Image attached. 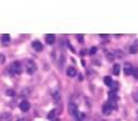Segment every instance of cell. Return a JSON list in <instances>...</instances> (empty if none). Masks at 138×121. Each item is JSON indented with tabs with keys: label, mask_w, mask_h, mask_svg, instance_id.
Masks as SVG:
<instances>
[{
	"label": "cell",
	"mask_w": 138,
	"mask_h": 121,
	"mask_svg": "<svg viewBox=\"0 0 138 121\" xmlns=\"http://www.w3.org/2000/svg\"><path fill=\"white\" fill-rule=\"evenodd\" d=\"M25 69H26V72L28 75H34L35 72L37 71V65L34 60H28L25 63Z\"/></svg>",
	"instance_id": "cell-1"
},
{
	"label": "cell",
	"mask_w": 138,
	"mask_h": 121,
	"mask_svg": "<svg viewBox=\"0 0 138 121\" xmlns=\"http://www.w3.org/2000/svg\"><path fill=\"white\" fill-rule=\"evenodd\" d=\"M10 71L11 74H15V75H19L22 72V65L19 62H14L13 64L10 66Z\"/></svg>",
	"instance_id": "cell-2"
},
{
	"label": "cell",
	"mask_w": 138,
	"mask_h": 121,
	"mask_svg": "<svg viewBox=\"0 0 138 121\" xmlns=\"http://www.w3.org/2000/svg\"><path fill=\"white\" fill-rule=\"evenodd\" d=\"M123 70H124V74L125 75H133V70H134V68H133V66H132V64H130V63L126 62L124 64Z\"/></svg>",
	"instance_id": "cell-3"
},
{
	"label": "cell",
	"mask_w": 138,
	"mask_h": 121,
	"mask_svg": "<svg viewBox=\"0 0 138 121\" xmlns=\"http://www.w3.org/2000/svg\"><path fill=\"white\" fill-rule=\"evenodd\" d=\"M68 111L71 116H76L78 112V106L76 104H72V103H70V104L68 105Z\"/></svg>",
	"instance_id": "cell-4"
},
{
	"label": "cell",
	"mask_w": 138,
	"mask_h": 121,
	"mask_svg": "<svg viewBox=\"0 0 138 121\" xmlns=\"http://www.w3.org/2000/svg\"><path fill=\"white\" fill-rule=\"evenodd\" d=\"M112 109H113V108L108 104V103H106V104H104V106H102V113L106 116H109L110 113L112 112Z\"/></svg>",
	"instance_id": "cell-5"
},
{
	"label": "cell",
	"mask_w": 138,
	"mask_h": 121,
	"mask_svg": "<svg viewBox=\"0 0 138 121\" xmlns=\"http://www.w3.org/2000/svg\"><path fill=\"white\" fill-rule=\"evenodd\" d=\"M19 108H21L22 111L26 112L29 110V108H30V104H29L27 101H23V102H21V104H19Z\"/></svg>",
	"instance_id": "cell-6"
},
{
	"label": "cell",
	"mask_w": 138,
	"mask_h": 121,
	"mask_svg": "<svg viewBox=\"0 0 138 121\" xmlns=\"http://www.w3.org/2000/svg\"><path fill=\"white\" fill-rule=\"evenodd\" d=\"M32 48L35 49V51L40 52V51H42V49H43V45H42V43L40 41L36 40V41L32 42Z\"/></svg>",
	"instance_id": "cell-7"
},
{
	"label": "cell",
	"mask_w": 138,
	"mask_h": 121,
	"mask_svg": "<svg viewBox=\"0 0 138 121\" xmlns=\"http://www.w3.org/2000/svg\"><path fill=\"white\" fill-rule=\"evenodd\" d=\"M52 97H53L54 102H59L61 101V93H59V91L57 89H55L53 92H52Z\"/></svg>",
	"instance_id": "cell-8"
},
{
	"label": "cell",
	"mask_w": 138,
	"mask_h": 121,
	"mask_svg": "<svg viewBox=\"0 0 138 121\" xmlns=\"http://www.w3.org/2000/svg\"><path fill=\"white\" fill-rule=\"evenodd\" d=\"M46 41L47 44H53L55 42V36L52 34H47L46 36Z\"/></svg>",
	"instance_id": "cell-9"
},
{
	"label": "cell",
	"mask_w": 138,
	"mask_h": 121,
	"mask_svg": "<svg viewBox=\"0 0 138 121\" xmlns=\"http://www.w3.org/2000/svg\"><path fill=\"white\" fill-rule=\"evenodd\" d=\"M76 75H77L76 68H74V67H71V66L67 68V76H68V77H74Z\"/></svg>",
	"instance_id": "cell-10"
},
{
	"label": "cell",
	"mask_w": 138,
	"mask_h": 121,
	"mask_svg": "<svg viewBox=\"0 0 138 121\" xmlns=\"http://www.w3.org/2000/svg\"><path fill=\"white\" fill-rule=\"evenodd\" d=\"M104 82L106 85H109V87H111L112 83H113V81H112L111 77H109V76H106V77L104 78Z\"/></svg>",
	"instance_id": "cell-11"
},
{
	"label": "cell",
	"mask_w": 138,
	"mask_h": 121,
	"mask_svg": "<svg viewBox=\"0 0 138 121\" xmlns=\"http://www.w3.org/2000/svg\"><path fill=\"white\" fill-rule=\"evenodd\" d=\"M129 52L132 53V54H136V53L138 52V45H137V44H133V45H130V48H129Z\"/></svg>",
	"instance_id": "cell-12"
},
{
	"label": "cell",
	"mask_w": 138,
	"mask_h": 121,
	"mask_svg": "<svg viewBox=\"0 0 138 121\" xmlns=\"http://www.w3.org/2000/svg\"><path fill=\"white\" fill-rule=\"evenodd\" d=\"M1 40H2V42H3L4 44L9 43V42H10V36H9V35H7V34L2 35V37H1Z\"/></svg>",
	"instance_id": "cell-13"
},
{
	"label": "cell",
	"mask_w": 138,
	"mask_h": 121,
	"mask_svg": "<svg viewBox=\"0 0 138 121\" xmlns=\"http://www.w3.org/2000/svg\"><path fill=\"white\" fill-rule=\"evenodd\" d=\"M120 71H121V67H120V65L119 64H115L114 66H113V74L115 76H118L120 74Z\"/></svg>",
	"instance_id": "cell-14"
},
{
	"label": "cell",
	"mask_w": 138,
	"mask_h": 121,
	"mask_svg": "<svg viewBox=\"0 0 138 121\" xmlns=\"http://www.w3.org/2000/svg\"><path fill=\"white\" fill-rule=\"evenodd\" d=\"M76 116H77V118L79 120H82V119H84V118H85V115H84L83 112H78Z\"/></svg>",
	"instance_id": "cell-15"
},
{
	"label": "cell",
	"mask_w": 138,
	"mask_h": 121,
	"mask_svg": "<svg viewBox=\"0 0 138 121\" xmlns=\"http://www.w3.org/2000/svg\"><path fill=\"white\" fill-rule=\"evenodd\" d=\"M55 113H56V110H52V111H50L47 118H49V119H53V118L55 117Z\"/></svg>",
	"instance_id": "cell-16"
},
{
	"label": "cell",
	"mask_w": 138,
	"mask_h": 121,
	"mask_svg": "<svg viewBox=\"0 0 138 121\" xmlns=\"http://www.w3.org/2000/svg\"><path fill=\"white\" fill-rule=\"evenodd\" d=\"M133 76H134L136 79H138V67H135L133 70Z\"/></svg>",
	"instance_id": "cell-17"
},
{
	"label": "cell",
	"mask_w": 138,
	"mask_h": 121,
	"mask_svg": "<svg viewBox=\"0 0 138 121\" xmlns=\"http://www.w3.org/2000/svg\"><path fill=\"white\" fill-rule=\"evenodd\" d=\"M96 52H97V48L96 47H93L92 49H91V51H90V54L93 55V54H95Z\"/></svg>",
	"instance_id": "cell-18"
},
{
	"label": "cell",
	"mask_w": 138,
	"mask_h": 121,
	"mask_svg": "<svg viewBox=\"0 0 138 121\" xmlns=\"http://www.w3.org/2000/svg\"><path fill=\"white\" fill-rule=\"evenodd\" d=\"M77 39L79 40L80 42H82V41H83V35H78V36H77Z\"/></svg>",
	"instance_id": "cell-19"
},
{
	"label": "cell",
	"mask_w": 138,
	"mask_h": 121,
	"mask_svg": "<svg viewBox=\"0 0 138 121\" xmlns=\"http://www.w3.org/2000/svg\"><path fill=\"white\" fill-rule=\"evenodd\" d=\"M13 94H14V92L12 90H8V91H7V95H11V96H12Z\"/></svg>",
	"instance_id": "cell-20"
},
{
	"label": "cell",
	"mask_w": 138,
	"mask_h": 121,
	"mask_svg": "<svg viewBox=\"0 0 138 121\" xmlns=\"http://www.w3.org/2000/svg\"><path fill=\"white\" fill-rule=\"evenodd\" d=\"M134 100L136 101V102H138V92L134 93Z\"/></svg>",
	"instance_id": "cell-21"
},
{
	"label": "cell",
	"mask_w": 138,
	"mask_h": 121,
	"mask_svg": "<svg viewBox=\"0 0 138 121\" xmlns=\"http://www.w3.org/2000/svg\"><path fill=\"white\" fill-rule=\"evenodd\" d=\"M17 121H25L24 119H17Z\"/></svg>",
	"instance_id": "cell-22"
}]
</instances>
